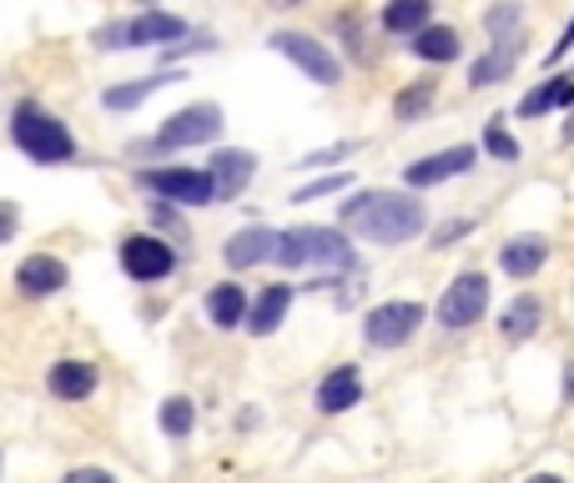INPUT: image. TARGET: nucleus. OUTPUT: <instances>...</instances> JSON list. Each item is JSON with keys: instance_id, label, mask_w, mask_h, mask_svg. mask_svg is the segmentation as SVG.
I'll return each mask as SVG.
<instances>
[{"instance_id": "1", "label": "nucleus", "mask_w": 574, "mask_h": 483, "mask_svg": "<svg viewBox=\"0 0 574 483\" xmlns=\"http://www.w3.org/2000/svg\"><path fill=\"white\" fill-rule=\"evenodd\" d=\"M338 222L348 227L352 237H363V242L404 247V242H414V237L429 227V207H423L414 192H388V186H379V192H352L348 202H343Z\"/></svg>"}, {"instance_id": "2", "label": "nucleus", "mask_w": 574, "mask_h": 483, "mask_svg": "<svg viewBox=\"0 0 574 483\" xmlns=\"http://www.w3.org/2000/svg\"><path fill=\"white\" fill-rule=\"evenodd\" d=\"M273 262L283 267V273L313 267V273H323V282L358 273V252H352V242L338 232V227H287Z\"/></svg>"}, {"instance_id": "3", "label": "nucleus", "mask_w": 574, "mask_h": 483, "mask_svg": "<svg viewBox=\"0 0 574 483\" xmlns=\"http://www.w3.org/2000/svg\"><path fill=\"white\" fill-rule=\"evenodd\" d=\"M11 142H15V152L26 161H36V167H65V161L81 157L76 131L36 101H21L11 111Z\"/></svg>"}, {"instance_id": "4", "label": "nucleus", "mask_w": 574, "mask_h": 483, "mask_svg": "<svg viewBox=\"0 0 574 483\" xmlns=\"http://www.w3.org/2000/svg\"><path fill=\"white\" fill-rule=\"evenodd\" d=\"M192 36L177 11H157V5H146V11L127 15V21H106V26L92 31V46L96 51H162V46H177V40Z\"/></svg>"}, {"instance_id": "5", "label": "nucleus", "mask_w": 574, "mask_h": 483, "mask_svg": "<svg viewBox=\"0 0 574 483\" xmlns=\"http://www.w3.org/2000/svg\"><path fill=\"white\" fill-rule=\"evenodd\" d=\"M223 106L217 101H192L182 106V111H171L167 121H162L152 136H146L136 152H192V146H207L223 136Z\"/></svg>"}, {"instance_id": "6", "label": "nucleus", "mask_w": 574, "mask_h": 483, "mask_svg": "<svg viewBox=\"0 0 574 483\" xmlns=\"http://www.w3.org/2000/svg\"><path fill=\"white\" fill-rule=\"evenodd\" d=\"M136 186H146L152 196L171 202V207H217V182L212 171L202 167H142L136 171Z\"/></svg>"}, {"instance_id": "7", "label": "nucleus", "mask_w": 574, "mask_h": 483, "mask_svg": "<svg viewBox=\"0 0 574 483\" xmlns=\"http://www.w3.org/2000/svg\"><path fill=\"white\" fill-rule=\"evenodd\" d=\"M117 262L131 282L152 288V282H167V277L177 273V247H171L162 232H131V237H121Z\"/></svg>"}, {"instance_id": "8", "label": "nucleus", "mask_w": 574, "mask_h": 483, "mask_svg": "<svg viewBox=\"0 0 574 483\" xmlns=\"http://www.w3.org/2000/svg\"><path fill=\"white\" fill-rule=\"evenodd\" d=\"M429 323V307L414 298H393V302H379L373 313L363 317V338L368 348H404L414 342V333Z\"/></svg>"}, {"instance_id": "9", "label": "nucleus", "mask_w": 574, "mask_h": 483, "mask_svg": "<svg viewBox=\"0 0 574 483\" xmlns=\"http://www.w3.org/2000/svg\"><path fill=\"white\" fill-rule=\"evenodd\" d=\"M267 46H273L277 56H287V61L298 65L308 81H318V86H338L343 81V61L327 51L318 36H308V31H273Z\"/></svg>"}, {"instance_id": "10", "label": "nucleus", "mask_w": 574, "mask_h": 483, "mask_svg": "<svg viewBox=\"0 0 574 483\" xmlns=\"http://www.w3.org/2000/svg\"><path fill=\"white\" fill-rule=\"evenodd\" d=\"M483 313H489V277H483V273H458L454 282L444 288L439 307H433L439 327H449V333H464V327H474Z\"/></svg>"}, {"instance_id": "11", "label": "nucleus", "mask_w": 574, "mask_h": 483, "mask_svg": "<svg viewBox=\"0 0 574 483\" xmlns=\"http://www.w3.org/2000/svg\"><path fill=\"white\" fill-rule=\"evenodd\" d=\"M474 161H479V146L458 142V146H444V152H433V157H418L404 167V186L408 192H423V186H444L454 177H469Z\"/></svg>"}, {"instance_id": "12", "label": "nucleus", "mask_w": 574, "mask_h": 483, "mask_svg": "<svg viewBox=\"0 0 574 483\" xmlns=\"http://www.w3.org/2000/svg\"><path fill=\"white\" fill-rule=\"evenodd\" d=\"M65 282H71V267H65L56 252H31L21 267H15V292L21 298H56V292H65Z\"/></svg>"}, {"instance_id": "13", "label": "nucleus", "mask_w": 574, "mask_h": 483, "mask_svg": "<svg viewBox=\"0 0 574 483\" xmlns=\"http://www.w3.org/2000/svg\"><path fill=\"white\" fill-rule=\"evenodd\" d=\"M277 242H283V232L277 227H242V232H232L223 242V262L232 267V273H248V267H262V262H273L277 257Z\"/></svg>"}, {"instance_id": "14", "label": "nucleus", "mask_w": 574, "mask_h": 483, "mask_svg": "<svg viewBox=\"0 0 574 483\" xmlns=\"http://www.w3.org/2000/svg\"><path fill=\"white\" fill-rule=\"evenodd\" d=\"M46 388H51L56 403H86L101 388V367L86 363V358H56L51 373H46Z\"/></svg>"}, {"instance_id": "15", "label": "nucleus", "mask_w": 574, "mask_h": 483, "mask_svg": "<svg viewBox=\"0 0 574 483\" xmlns=\"http://www.w3.org/2000/svg\"><path fill=\"white\" fill-rule=\"evenodd\" d=\"M358 403H363V373H358V363H338L333 373H323V383L313 393V408L323 419H338V413H348Z\"/></svg>"}, {"instance_id": "16", "label": "nucleus", "mask_w": 574, "mask_h": 483, "mask_svg": "<svg viewBox=\"0 0 574 483\" xmlns=\"http://www.w3.org/2000/svg\"><path fill=\"white\" fill-rule=\"evenodd\" d=\"M207 171H212V182H217V202H237L252 186V177H258V157L242 152V146H223Z\"/></svg>"}, {"instance_id": "17", "label": "nucleus", "mask_w": 574, "mask_h": 483, "mask_svg": "<svg viewBox=\"0 0 574 483\" xmlns=\"http://www.w3.org/2000/svg\"><path fill=\"white\" fill-rule=\"evenodd\" d=\"M187 71H152V76H136V81H121V86H106L101 92V106L106 111H136L146 96L167 92V86H182Z\"/></svg>"}, {"instance_id": "18", "label": "nucleus", "mask_w": 574, "mask_h": 483, "mask_svg": "<svg viewBox=\"0 0 574 483\" xmlns=\"http://www.w3.org/2000/svg\"><path fill=\"white\" fill-rule=\"evenodd\" d=\"M292 298H298V288H292V282H273V288H262L258 302H252V313H248V333H252V338H273L277 327L287 323V307H292Z\"/></svg>"}, {"instance_id": "19", "label": "nucleus", "mask_w": 574, "mask_h": 483, "mask_svg": "<svg viewBox=\"0 0 574 483\" xmlns=\"http://www.w3.org/2000/svg\"><path fill=\"white\" fill-rule=\"evenodd\" d=\"M545 262H549V237L524 232V237H514V242H504V252H499V273L524 282V277H539Z\"/></svg>"}, {"instance_id": "20", "label": "nucleus", "mask_w": 574, "mask_h": 483, "mask_svg": "<svg viewBox=\"0 0 574 483\" xmlns=\"http://www.w3.org/2000/svg\"><path fill=\"white\" fill-rule=\"evenodd\" d=\"M248 288L242 282H217V288L207 292V323L217 327V333H237V327H248Z\"/></svg>"}, {"instance_id": "21", "label": "nucleus", "mask_w": 574, "mask_h": 483, "mask_svg": "<svg viewBox=\"0 0 574 483\" xmlns=\"http://www.w3.org/2000/svg\"><path fill=\"white\" fill-rule=\"evenodd\" d=\"M408 51H414L418 61H429V65H449V61H458V56H464V36H458L454 26H439V21H429L423 31H414Z\"/></svg>"}, {"instance_id": "22", "label": "nucleus", "mask_w": 574, "mask_h": 483, "mask_svg": "<svg viewBox=\"0 0 574 483\" xmlns=\"http://www.w3.org/2000/svg\"><path fill=\"white\" fill-rule=\"evenodd\" d=\"M519 51H524V46H504V40H494V46L469 65V86H474V92H489V86H499V81H510Z\"/></svg>"}, {"instance_id": "23", "label": "nucleus", "mask_w": 574, "mask_h": 483, "mask_svg": "<svg viewBox=\"0 0 574 483\" xmlns=\"http://www.w3.org/2000/svg\"><path fill=\"white\" fill-rule=\"evenodd\" d=\"M539 323H545V302L535 298V292H519V298L499 313V333L510 342H524V338H535Z\"/></svg>"}, {"instance_id": "24", "label": "nucleus", "mask_w": 574, "mask_h": 483, "mask_svg": "<svg viewBox=\"0 0 574 483\" xmlns=\"http://www.w3.org/2000/svg\"><path fill=\"white\" fill-rule=\"evenodd\" d=\"M433 21V0H388L379 15V26L388 31V36H414V31H423Z\"/></svg>"}, {"instance_id": "25", "label": "nucleus", "mask_w": 574, "mask_h": 483, "mask_svg": "<svg viewBox=\"0 0 574 483\" xmlns=\"http://www.w3.org/2000/svg\"><path fill=\"white\" fill-rule=\"evenodd\" d=\"M560 106H574V76H549L545 86H535V92L519 101V117L535 121V117H549V111H560Z\"/></svg>"}, {"instance_id": "26", "label": "nucleus", "mask_w": 574, "mask_h": 483, "mask_svg": "<svg viewBox=\"0 0 574 483\" xmlns=\"http://www.w3.org/2000/svg\"><path fill=\"white\" fill-rule=\"evenodd\" d=\"M483 31L494 40H504V46H524V11L519 0H499V5H489L483 11Z\"/></svg>"}, {"instance_id": "27", "label": "nucleus", "mask_w": 574, "mask_h": 483, "mask_svg": "<svg viewBox=\"0 0 574 483\" xmlns=\"http://www.w3.org/2000/svg\"><path fill=\"white\" fill-rule=\"evenodd\" d=\"M433 96H439V81H433V76L408 81L404 92L393 96V117H398V121H418V117H423V111L433 106Z\"/></svg>"}, {"instance_id": "28", "label": "nucleus", "mask_w": 574, "mask_h": 483, "mask_svg": "<svg viewBox=\"0 0 574 483\" xmlns=\"http://www.w3.org/2000/svg\"><path fill=\"white\" fill-rule=\"evenodd\" d=\"M192 428H196V403L192 398H182V393L167 398V403H162V433H167L171 444H182V438H192Z\"/></svg>"}, {"instance_id": "29", "label": "nucleus", "mask_w": 574, "mask_h": 483, "mask_svg": "<svg viewBox=\"0 0 574 483\" xmlns=\"http://www.w3.org/2000/svg\"><path fill=\"white\" fill-rule=\"evenodd\" d=\"M483 152L499 161H519V142L510 136V126H504V117H489L483 121Z\"/></svg>"}, {"instance_id": "30", "label": "nucleus", "mask_w": 574, "mask_h": 483, "mask_svg": "<svg viewBox=\"0 0 574 483\" xmlns=\"http://www.w3.org/2000/svg\"><path fill=\"white\" fill-rule=\"evenodd\" d=\"M352 152H358V142H338V146H323V152H308L298 167H302V171H318V167H333V161L352 157Z\"/></svg>"}, {"instance_id": "31", "label": "nucleus", "mask_w": 574, "mask_h": 483, "mask_svg": "<svg viewBox=\"0 0 574 483\" xmlns=\"http://www.w3.org/2000/svg\"><path fill=\"white\" fill-rule=\"evenodd\" d=\"M352 177H318V182H308V186H298V196H292V202H318V196H333V192H343V186H348Z\"/></svg>"}, {"instance_id": "32", "label": "nucleus", "mask_w": 574, "mask_h": 483, "mask_svg": "<svg viewBox=\"0 0 574 483\" xmlns=\"http://www.w3.org/2000/svg\"><path fill=\"white\" fill-rule=\"evenodd\" d=\"M187 51H217V40L212 36H187V40H177V46H162V61H182Z\"/></svg>"}, {"instance_id": "33", "label": "nucleus", "mask_w": 574, "mask_h": 483, "mask_svg": "<svg viewBox=\"0 0 574 483\" xmlns=\"http://www.w3.org/2000/svg\"><path fill=\"white\" fill-rule=\"evenodd\" d=\"M15 232H21V207L0 196V247H5V242H15Z\"/></svg>"}, {"instance_id": "34", "label": "nucleus", "mask_w": 574, "mask_h": 483, "mask_svg": "<svg viewBox=\"0 0 574 483\" xmlns=\"http://www.w3.org/2000/svg\"><path fill=\"white\" fill-rule=\"evenodd\" d=\"M474 232V217H458V222H444L439 232H433V247H454L458 237H469Z\"/></svg>"}, {"instance_id": "35", "label": "nucleus", "mask_w": 574, "mask_h": 483, "mask_svg": "<svg viewBox=\"0 0 574 483\" xmlns=\"http://www.w3.org/2000/svg\"><path fill=\"white\" fill-rule=\"evenodd\" d=\"M152 232H182V217L171 212V202H152Z\"/></svg>"}, {"instance_id": "36", "label": "nucleus", "mask_w": 574, "mask_h": 483, "mask_svg": "<svg viewBox=\"0 0 574 483\" xmlns=\"http://www.w3.org/2000/svg\"><path fill=\"white\" fill-rule=\"evenodd\" d=\"M61 483H117V473H106V469H96V463H86V469H71Z\"/></svg>"}, {"instance_id": "37", "label": "nucleus", "mask_w": 574, "mask_h": 483, "mask_svg": "<svg viewBox=\"0 0 574 483\" xmlns=\"http://www.w3.org/2000/svg\"><path fill=\"white\" fill-rule=\"evenodd\" d=\"M570 51H574V15H570V26H564V36L554 40V51H549V61H564Z\"/></svg>"}, {"instance_id": "38", "label": "nucleus", "mask_w": 574, "mask_h": 483, "mask_svg": "<svg viewBox=\"0 0 574 483\" xmlns=\"http://www.w3.org/2000/svg\"><path fill=\"white\" fill-rule=\"evenodd\" d=\"M564 403H574V358H564V393H560Z\"/></svg>"}, {"instance_id": "39", "label": "nucleus", "mask_w": 574, "mask_h": 483, "mask_svg": "<svg viewBox=\"0 0 574 483\" xmlns=\"http://www.w3.org/2000/svg\"><path fill=\"white\" fill-rule=\"evenodd\" d=\"M273 11H292V5H302V0H267Z\"/></svg>"}, {"instance_id": "40", "label": "nucleus", "mask_w": 574, "mask_h": 483, "mask_svg": "<svg viewBox=\"0 0 574 483\" xmlns=\"http://www.w3.org/2000/svg\"><path fill=\"white\" fill-rule=\"evenodd\" d=\"M529 483H564V479H560V473H535Z\"/></svg>"}, {"instance_id": "41", "label": "nucleus", "mask_w": 574, "mask_h": 483, "mask_svg": "<svg viewBox=\"0 0 574 483\" xmlns=\"http://www.w3.org/2000/svg\"><path fill=\"white\" fill-rule=\"evenodd\" d=\"M564 142H574V111H570V121H564V131H560Z\"/></svg>"}]
</instances>
